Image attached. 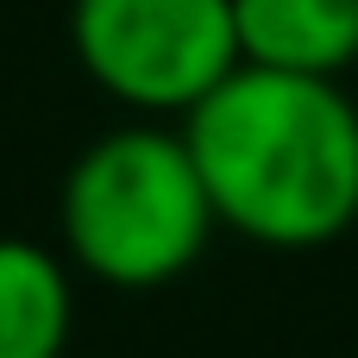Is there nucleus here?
Masks as SVG:
<instances>
[{"label":"nucleus","mask_w":358,"mask_h":358,"mask_svg":"<svg viewBox=\"0 0 358 358\" xmlns=\"http://www.w3.org/2000/svg\"><path fill=\"white\" fill-rule=\"evenodd\" d=\"M182 145L239 239L315 252L358 220V107L340 82L239 63L182 113Z\"/></svg>","instance_id":"f257e3e1"},{"label":"nucleus","mask_w":358,"mask_h":358,"mask_svg":"<svg viewBox=\"0 0 358 358\" xmlns=\"http://www.w3.org/2000/svg\"><path fill=\"white\" fill-rule=\"evenodd\" d=\"M214 208L182 126L132 120L76 151L57 189L63 258L113 289H157L195 271L214 239Z\"/></svg>","instance_id":"f03ea898"},{"label":"nucleus","mask_w":358,"mask_h":358,"mask_svg":"<svg viewBox=\"0 0 358 358\" xmlns=\"http://www.w3.org/2000/svg\"><path fill=\"white\" fill-rule=\"evenodd\" d=\"M69 50L120 107L182 120L239 69L233 0H76Z\"/></svg>","instance_id":"7ed1b4c3"},{"label":"nucleus","mask_w":358,"mask_h":358,"mask_svg":"<svg viewBox=\"0 0 358 358\" xmlns=\"http://www.w3.org/2000/svg\"><path fill=\"white\" fill-rule=\"evenodd\" d=\"M239 63L340 82L358 63V0H233Z\"/></svg>","instance_id":"20e7f679"},{"label":"nucleus","mask_w":358,"mask_h":358,"mask_svg":"<svg viewBox=\"0 0 358 358\" xmlns=\"http://www.w3.org/2000/svg\"><path fill=\"white\" fill-rule=\"evenodd\" d=\"M69 327V258L38 239H0V358H63Z\"/></svg>","instance_id":"39448f33"}]
</instances>
